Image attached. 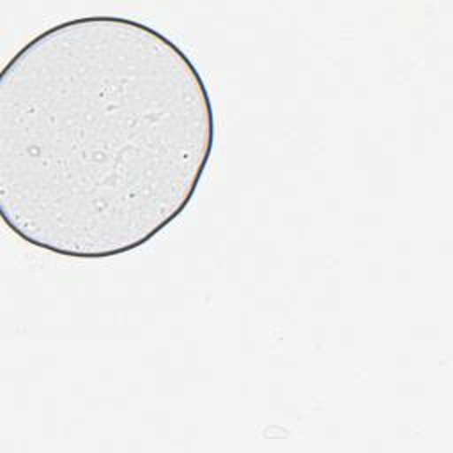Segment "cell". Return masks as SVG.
Instances as JSON below:
<instances>
[{"mask_svg":"<svg viewBox=\"0 0 453 453\" xmlns=\"http://www.w3.org/2000/svg\"><path fill=\"white\" fill-rule=\"evenodd\" d=\"M214 142L207 85L170 37L122 16L57 23L0 74V216L53 255L134 251L188 209Z\"/></svg>","mask_w":453,"mask_h":453,"instance_id":"obj_1","label":"cell"}]
</instances>
